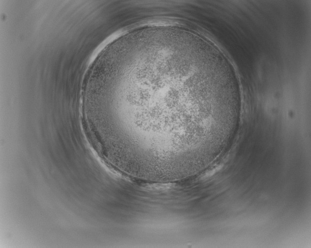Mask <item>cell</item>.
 Here are the masks:
<instances>
[{"label":"cell","mask_w":311,"mask_h":248,"mask_svg":"<svg viewBox=\"0 0 311 248\" xmlns=\"http://www.w3.org/2000/svg\"><path fill=\"white\" fill-rule=\"evenodd\" d=\"M198 43L174 33L124 38L94 82L91 128L108 163L153 181L188 178L232 135L224 77Z\"/></svg>","instance_id":"cell-1"}]
</instances>
